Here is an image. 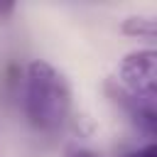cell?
I'll use <instances>...</instances> for the list:
<instances>
[{"label": "cell", "instance_id": "1", "mask_svg": "<svg viewBox=\"0 0 157 157\" xmlns=\"http://www.w3.org/2000/svg\"><path fill=\"white\" fill-rule=\"evenodd\" d=\"M74 105V93L66 76L49 61L34 59L22 78V108L37 132L56 135L64 130Z\"/></svg>", "mask_w": 157, "mask_h": 157}, {"label": "cell", "instance_id": "2", "mask_svg": "<svg viewBox=\"0 0 157 157\" xmlns=\"http://www.w3.org/2000/svg\"><path fill=\"white\" fill-rule=\"evenodd\" d=\"M155 81H157V54L152 49H135L125 54L118 69L115 83L137 98L155 101Z\"/></svg>", "mask_w": 157, "mask_h": 157}, {"label": "cell", "instance_id": "3", "mask_svg": "<svg viewBox=\"0 0 157 157\" xmlns=\"http://www.w3.org/2000/svg\"><path fill=\"white\" fill-rule=\"evenodd\" d=\"M108 96L113 98L115 105L123 108V113L145 132V135H155L157 130V113H155V101L147 98H137L132 93H128L125 88H120L115 81H108Z\"/></svg>", "mask_w": 157, "mask_h": 157}, {"label": "cell", "instance_id": "6", "mask_svg": "<svg viewBox=\"0 0 157 157\" xmlns=\"http://www.w3.org/2000/svg\"><path fill=\"white\" fill-rule=\"evenodd\" d=\"M64 157H98V155L88 147H71V150H66Z\"/></svg>", "mask_w": 157, "mask_h": 157}, {"label": "cell", "instance_id": "7", "mask_svg": "<svg viewBox=\"0 0 157 157\" xmlns=\"http://www.w3.org/2000/svg\"><path fill=\"white\" fill-rule=\"evenodd\" d=\"M15 5L12 2H0V20H7V17H12L15 15Z\"/></svg>", "mask_w": 157, "mask_h": 157}, {"label": "cell", "instance_id": "5", "mask_svg": "<svg viewBox=\"0 0 157 157\" xmlns=\"http://www.w3.org/2000/svg\"><path fill=\"white\" fill-rule=\"evenodd\" d=\"M123 157H157V147H155L152 142H147V145H142V147H135V150L125 152Z\"/></svg>", "mask_w": 157, "mask_h": 157}, {"label": "cell", "instance_id": "4", "mask_svg": "<svg viewBox=\"0 0 157 157\" xmlns=\"http://www.w3.org/2000/svg\"><path fill=\"white\" fill-rule=\"evenodd\" d=\"M123 32L130 37H155V20L152 17H128L123 22Z\"/></svg>", "mask_w": 157, "mask_h": 157}]
</instances>
